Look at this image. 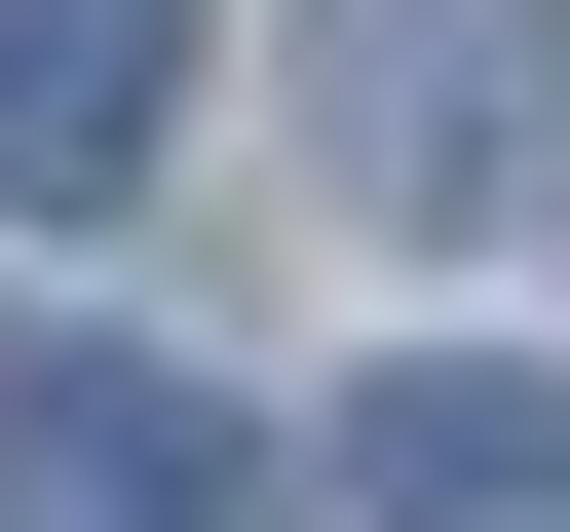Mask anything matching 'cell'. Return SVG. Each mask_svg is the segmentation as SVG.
I'll use <instances>...</instances> for the list:
<instances>
[{
  "label": "cell",
  "instance_id": "6da1fadb",
  "mask_svg": "<svg viewBox=\"0 0 570 532\" xmlns=\"http://www.w3.org/2000/svg\"><path fill=\"white\" fill-rule=\"evenodd\" d=\"M305 152H343V228H532L570 190V0H305Z\"/></svg>",
  "mask_w": 570,
  "mask_h": 532
},
{
  "label": "cell",
  "instance_id": "7a4b0ae2",
  "mask_svg": "<svg viewBox=\"0 0 570 532\" xmlns=\"http://www.w3.org/2000/svg\"><path fill=\"white\" fill-rule=\"evenodd\" d=\"M0 532H305V456H266L190 343H39L0 381Z\"/></svg>",
  "mask_w": 570,
  "mask_h": 532
},
{
  "label": "cell",
  "instance_id": "3957f363",
  "mask_svg": "<svg viewBox=\"0 0 570 532\" xmlns=\"http://www.w3.org/2000/svg\"><path fill=\"white\" fill-rule=\"evenodd\" d=\"M305 494H343V532H570V381H532V343H419V381H343Z\"/></svg>",
  "mask_w": 570,
  "mask_h": 532
},
{
  "label": "cell",
  "instance_id": "277c9868",
  "mask_svg": "<svg viewBox=\"0 0 570 532\" xmlns=\"http://www.w3.org/2000/svg\"><path fill=\"white\" fill-rule=\"evenodd\" d=\"M153 152H190V0H0V190L115 228Z\"/></svg>",
  "mask_w": 570,
  "mask_h": 532
}]
</instances>
